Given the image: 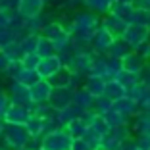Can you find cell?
<instances>
[{"instance_id": "cell-1", "label": "cell", "mask_w": 150, "mask_h": 150, "mask_svg": "<svg viewBox=\"0 0 150 150\" xmlns=\"http://www.w3.org/2000/svg\"><path fill=\"white\" fill-rule=\"evenodd\" d=\"M40 35H42L44 39H48L50 42L54 44L56 54L64 52L66 48H69V44H71V33L67 31L66 27H64L62 23L58 21V19H54V21L46 23Z\"/></svg>"}, {"instance_id": "cell-2", "label": "cell", "mask_w": 150, "mask_h": 150, "mask_svg": "<svg viewBox=\"0 0 150 150\" xmlns=\"http://www.w3.org/2000/svg\"><path fill=\"white\" fill-rule=\"evenodd\" d=\"M2 144L6 146L8 150H19V148H25L29 146V133H27L25 125H12V123H6L4 133H2Z\"/></svg>"}, {"instance_id": "cell-3", "label": "cell", "mask_w": 150, "mask_h": 150, "mask_svg": "<svg viewBox=\"0 0 150 150\" xmlns=\"http://www.w3.org/2000/svg\"><path fill=\"white\" fill-rule=\"evenodd\" d=\"M71 144H73V139L69 137V133L64 127H60L42 137L40 150H71Z\"/></svg>"}, {"instance_id": "cell-4", "label": "cell", "mask_w": 150, "mask_h": 150, "mask_svg": "<svg viewBox=\"0 0 150 150\" xmlns=\"http://www.w3.org/2000/svg\"><path fill=\"white\" fill-rule=\"evenodd\" d=\"M94 58L96 54L93 50H85V52H75L73 56L69 58V62L66 64L73 73H81V75H88L91 69H93V64H94Z\"/></svg>"}, {"instance_id": "cell-5", "label": "cell", "mask_w": 150, "mask_h": 150, "mask_svg": "<svg viewBox=\"0 0 150 150\" xmlns=\"http://www.w3.org/2000/svg\"><path fill=\"white\" fill-rule=\"evenodd\" d=\"M148 35H150V27H142V25H127L123 37L121 39L131 46L133 50H137L141 44H144L148 40Z\"/></svg>"}, {"instance_id": "cell-6", "label": "cell", "mask_w": 150, "mask_h": 150, "mask_svg": "<svg viewBox=\"0 0 150 150\" xmlns=\"http://www.w3.org/2000/svg\"><path fill=\"white\" fill-rule=\"evenodd\" d=\"M6 93H8L12 104H21V106H29L31 104V93H29L27 85H21L18 81H8Z\"/></svg>"}, {"instance_id": "cell-7", "label": "cell", "mask_w": 150, "mask_h": 150, "mask_svg": "<svg viewBox=\"0 0 150 150\" xmlns=\"http://www.w3.org/2000/svg\"><path fill=\"white\" fill-rule=\"evenodd\" d=\"M31 108L21 106V104H10L8 112L4 114V121L12 125H25L31 119Z\"/></svg>"}, {"instance_id": "cell-8", "label": "cell", "mask_w": 150, "mask_h": 150, "mask_svg": "<svg viewBox=\"0 0 150 150\" xmlns=\"http://www.w3.org/2000/svg\"><path fill=\"white\" fill-rule=\"evenodd\" d=\"M114 40H115L114 37H112L110 33L100 25L96 31H94V35L91 37V50H93L94 54H106Z\"/></svg>"}, {"instance_id": "cell-9", "label": "cell", "mask_w": 150, "mask_h": 150, "mask_svg": "<svg viewBox=\"0 0 150 150\" xmlns=\"http://www.w3.org/2000/svg\"><path fill=\"white\" fill-rule=\"evenodd\" d=\"M52 85L48 83V79H39L37 83H33L29 87V93H31V102L33 104H46L50 100V94H52Z\"/></svg>"}, {"instance_id": "cell-10", "label": "cell", "mask_w": 150, "mask_h": 150, "mask_svg": "<svg viewBox=\"0 0 150 150\" xmlns=\"http://www.w3.org/2000/svg\"><path fill=\"white\" fill-rule=\"evenodd\" d=\"M100 25L104 27L114 39H121L129 23L123 21L121 18H117L115 13H106V16H102V23H100Z\"/></svg>"}, {"instance_id": "cell-11", "label": "cell", "mask_w": 150, "mask_h": 150, "mask_svg": "<svg viewBox=\"0 0 150 150\" xmlns=\"http://www.w3.org/2000/svg\"><path fill=\"white\" fill-rule=\"evenodd\" d=\"M64 67L62 60H60V56L58 54H54V56H48V58H40L39 66H37V73H39L40 79H50L56 71H60Z\"/></svg>"}, {"instance_id": "cell-12", "label": "cell", "mask_w": 150, "mask_h": 150, "mask_svg": "<svg viewBox=\"0 0 150 150\" xmlns=\"http://www.w3.org/2000/svg\"><path fill=\"white\" fill-rule=\"evenodd\" d=\"M44 8H46V4L42 0H19L16 12L23 19H33V18H39L40 13L44 12Z\"/></svg>"}, {"instance_id": "cell-13", "label": "cell", "mask_w": 150, "mask_h": 150, "mask_svg": "<svg viewBox=\"0 0 150 150\" xmlns=\"http://www.w3.org/2000/svg\"><path fill=\"white\" fill-rule=\"evenodd\" d=\"M129 127H131L133 137H137V135H150V112L141 110L135 117L129 119Z\"/></svg>"}, {"instance_id": "cell-14", "label": "cell", "mask_w": 150, "mask_h": 150, "mask_svg": "<svg viewBox=\"0 0 150 150\" xmlns=\"http://www.w3.org/2000/svg\"><path fill=\"white\" fill-rule=\"evenodd\" d=\"M112 108H114V110L117 112V114H121L125 119L135 117V115H137L139 112H141V106H139V104H137L135 100H133L131 96H127V94H125V96H121L119 100H115Z\"/></svg>"}, {"instance_id": "cell-15", "label": "cell", "mask_w": 150, "mask_h": 150, "mask_svg": "<svg viewBox=\"0 0 150 150\" xmlns=\"http://www.w3.org/2000/svg\"><path fill=\"white\" fill-rule=\"evenodd\" d=\"M73 88H52V94H50L48 104L56 110H62V108L69 106L73 102Z\"/></svg>"}, {"instance_id": "cell-16", "label": "cell", "mask_w": 150, "mask_h": 150, "mask_svg": "<svg viewBox=\"0 0 150 150\" xmlns=\"http://www.w3.org/2000/svg\"><path fill=\"white\" fill-rule=\"evenodd\" d=\"M121 66H123V69L129 71V73L141 75V71L144 69V66H146V60L137 52V50H133L129 56H125L123 60H121Z\"/></svg>"}, {"instance_id": "cell-17", "label": "cell", "mask_w": 150, "mask_h": 150, "mask_svg": "<svg viewBox=\"0 0 150 150\" xmlns=\"http://www.w3.org/2000/svg\"><path fill=\"white\" fill-rule=\"evenodd\" d=\"M71 79H73V71L67 66H64L60 71H56V73L50 77L48 83L52 85L54 88H71Z\"/></svg>"}, {"instance_id": "cell-18", "label": "cell", "mask_w": 150, "mask_h": 150, "mask_svg": "<svg viewBox=\"0 0 150 150\" xmlns=\"http://www.w3.org/2000/svg\"><path fill=\"white\" fill-rule=\"evenodd\" d=\"M83 88L87 91L88 94H93L94 98L102 96L104 94V88H106V79H102L98 75H87L85 77V85Z\"/></svg>"}, {"instance_id": "cell-19", "label": "cell", "mask_w": 150, "mask_h": 150, "mask_svg": "<svg viewBox=\"0 0 150 150\" xmlns=\"http://www.w3.org/2000/svg\"><path fill=\"white\" fill-rule=\"evenodd\" d=\"M85 114V110H81L79 106H75V104H69V106L62 108V110H58V125L60 127H66L69 121H73V119H79L81 115Z\"/></svg>"}, {"instance_id": "cell-20", "label": "cell", "mask_w": 150, "mask_h": 150, "mask_svg": "<svg viewBox=\"0 0 150 150\" xmlns=\"http://www.w3.org/2000/svg\"><path fill=\"white\" fill-rule=\"evenodd\" d=\"M25 129H27V133H29L31 139H42L46 135V119L31 115V119L25 123Z\"/></svg>"}, {"instance_id": "cell-21", "label": "cell", "mask_w": 150, "mask_h": 150, "mask_svg": "<svg viewBox=\"0 0 150 150\" xmlns=\"http://www.w3.org/2000/svg\"><path fill=\"white\" fill-rule=\"evenodd\" d=\"M94 102H96V98H94L93 94H88L85 88H77L73 93V102H71V104L79 106L81 110H85V112H91V110H94Z\"/></svg>"}, {"instance_id": "cell-22", "label": "cell", "mask_w": 150, "mask_h": 150, "mask_svg": "<svg viewBox=\"0 0 150 150\" xmlns=\"http://www.w3.org/2000/svg\"><path fill=\"white\" fill-rule=\"evenodd\" d=\"M131 52H133V48L125 42L123 39H115L114 42H112V46L108 48L106 56H112V58H115V60H123V58L129 56Z\"/></svg>"}, {"instance_id": "cell-23", "label": "cell", "mask_w": 150, "mask_h": 150, "mask_svg": "<svg viewBox=\"0 0 150 150\" xmlns=\"http://www.w3.org/2000/svg\"><path fill=\"white\" fill-rule=\"evenodd\" d=\"M114 2H115V0H85L83 8L91 10V12L98 13V16H106V13H110Z\"/></svg>"}, {"instance_id": "cell-24", "label": "cell", "mask_w": 150, "mask_h": 150, "mask_svg": "<svg viewBox=\"0 0 150 150\" xmlns=\"http://www.w3.org/2000/svg\"><path fill=\"white\" fill-rule=\"evenodd\" d=\"M125 94H127V91H125V87L119 83L117 79L106 81V88H104V96H106V98H110L112 102H115V100H119L121 96H125Z\"/></svg>"}, {"instance_id": "cell-25", "label": "cell", "mask_w": 150, "mask_h": 150, "mask_svg": "<svg viewBox=\"0 0 150 150\" xmlns=\"http://www.w3.org/2000/svg\"><path fill=\"white\" fill-rule=\"evenodd\" d=\"M127 96H131L133 100L139 104V106H142L144 102H148V100H150V88L146 87V85H142L141 81H139L135 87H131V88L127 91Z\"/></svg>"}, {"instance_id": "cell-26", "label": "cell", "mask_w": 150, "mask_h": 150, "mask_svg": "<svg viewBox=\"0 0 150 150\" xmlns=\"http://www.w3.org/2000/svg\"><path fill=\"white\" fill-rule=\"evenodd\" d=\"M0 52L4 54L10 62H21V58H23V50H21L19 40H12V42L4 44V46L0 48Z\"/></svg>"}, {"instance_id": "cell-27", "label": "cell", "mask_w": 150, "mask_h": 150, "mask_svg": "<svg viewBox=\"0 0 150 150\" xmlns=\"http://www.w3.org/2000/svg\"><path fill=\"white\" fill-rule=\"evenodd\" d=\"M88 75H98L102 79L110 81V75H108V64H106V54H96L94 58V64H93V69Z\"/></svg>"}, {"instance_id": "cell-28", "label": "cell", "mask_w": 150, "mask_h": 150, "mask_svg": "<svg viewBox=\"0 0 150 150\" xmlns=\"http://www.w3.org/2000/svg\"><path fill=\"white\" fill-rule=\"evenodd\" d=\"M39 39H40L39 33H27L25 37H21V39H19V44H21V50H23V56H25V54H35L37 52Z\"/></svg>"}, {"instance_id": "cell-29", "label": "cell", "mask_w": 150, "mask_h": 150, "mask_svg": "<svg viewBox=\"0 0 150 150\" xmlns=\"http://www.w3.org/2000/svg\"><path fill=\"white\" fill-rule=\"evenodd\" d=\"M87 127H88V125L79 117V119H73V121H69V123H67L64 129L69 133L71 139H83V135L87 133Z\"/></svg>"}, {"instance_id": "cell-30", "label": "cell", "mask_w": 150, "mask_h": 150, "mask_svg": "<svg viewBox=\"0 0 150 150\" xmlns=\"http://www.w3.org/2000/svg\"><path fill=\"white\" fill-rule=\"evenodd\" d=\"M133 12H135V6L133 4H117V2H114V6H112V10H110V13H115L117 18H121L127 23L131 21Z\"/></svg>"}, {"instance_id": "cell-31", "label": "cell", "mask_w": 150, "mask_h": 150, "mask_svg": "<svg viewBox=\"0 0 150 150\" xmlns=\"http://www.w3.org/2000/svg\"><path fill=\"white\" fill-rule=\"evenodd\" d=\"M37 56L39 58H48V56H54L56 54V48H54V44L50 42L48 39H44L42 35H40L39 39V44H37Z\"/></svg>"}, {"instance_id": "cell-32", "label": "cell", "mask_w": 150, "mask_h": 150, "mask_svg": "<svg viewBox=\"0 0 150 150\" xmlns=\"http://www.w3.org/2000/svg\"><path fill=\"white\" fill-rule=\"evenodd\" d=\"M115 79H117L119 83H121V85L125 87V91H129L131 87H135V85H137L139 81H141V77H139L137 73H129V71L121 69V71H119V75L115 77Z\"/></svg>"}, {"instance_id": "cell-33", "label": "cell", "mask_w": 150, "mask_h": 150, "mask_svg": "<svg viewBox=\"0 0 150 150\" xmlns=\"http://www.w3.org/2000/svg\"><path fill=\"white\" fill-rule=\"evenodd\" d=\"M102 117L106 119V123L110 125V129H114V127H119V125H125V123H129V119H125L121 114H117V112L112 108L110 112H106V114L102 115Z\"/></svg>"}, {"instance_id": "cell-34", "label": "cell", "mask_w": 150, "mask_h": 150, "mask_svg": "<svg viewBox=\"0 0 150 150\" xmlns=\"http://www.w3.org/2000/svg\"><path fill=\"white\" fill-rule=\"evenodd\" d=\"M121 144H123V142L119 141L112 131H108L106 135L102 137V142H100V146L104 150H119V148H121Z\"/></svg>"}, {"instance_id": "cell-35", "label": "cell", "mask_w": 150, "mask_h": 150, "mask_svg": "<svg viewBox=\"0 0 150 150\" xmlns=\"http://www.w3.org/2000/svg\"><path fill=\"white\" fill-rule=\"evenodd\" d=\"M129 25H142V27H150V12H144V10H137L133 12V18L129 21Z\"/></svg>"}, {"instance_id": "cell-36", "label": "cell", "mask_w": 150, "mask_h": 150, "mask_svg": "<svg viewBox=\"0 0 150 150\" xmlns=\"http://www.w3.org/2000/svg\"><path fill=\"white\" fill-rule=\"evenodd\" d=\"M112 106H114V102L102 94V96L96 98V102H94V110H93V112H94V114H98V115H104L106 112L112 110Z\"/></svg>"}, {"instance_id": "cell-37", "label": "cell", "mask_w": 150, "mask_h": 150, "mask_svg": "<svg viewBox=\"0 0 150 150\" xmlns=\"http://www.w3.org/2000/svg\"><path fill=\"white\" fill-rule=\"evenodd\" d=\"M88 127L91 129H94V131L98 133V135H100V137H104V135H106L108 131H110V125L106 123V119L102 117V115H94V119H93V123L88 125Z\"/></svg>"}, {"instance_id": "cell-38", "label": "cell", "mask_w": 150, "mask_h": 150, "mask_svg": "<svg viewBox=\"0 0 150 150\" xmlns=\"http://www.w3.org/2000/svg\"><path fill=\"white\" fill-rule=\"evenodd\" d=\"M83 139L87 141V144L91 146L93 150H96V148H100V142H102V137L98 135L94 129H91V127H87V133L83 135Z\"/></svg>"}, {"instance_id": "cell-39", "label": "cell", "mask_w": 150, "mask_h": 150, "mask_svg": "<svg viewBox=\"0 0 150 150\" xmlns=\"http://www.w3.org/2000/svg\"><path fill=\"white\" fill-rule=\"evenodd\" d=\"M39 62H40V58L37 56V54H25V56L21 58V66L27 67V69H35V71H37Z\"/></svg>"}, {"instance_id": "cell-40", "label": "cell", "mask_w": 150, "mask_h": 150, "mask_svg": "<svg viewBox=\"0 0 150 150\" xmlns=\"http://www.w3.org/2000/svg\"><path fill=\"white\" fill-rule=\"evenodd\" d=\"M10 96H8V93H6V88H0V117L4 119V114L8 112V108H10Z\"/></svg>"}, {"instance_id": "cell-41", "label": "cell", "mask_w": 150, "mask_h": 150, "mask_svg": "<svg viewBox=\"0 0 150 150\" xmlns=\"http://www.w3.org/2000/svg\"><path fill=\"white\" fill-rule=\"evenodd\" d=\"M135 142H137V148H142V150H150V135H137Z\"/></svg>"}, {"instance_id": "cell-42", "label": "cell", "mask_w": 150, "mask_h": 150, "mask_svg": "<svg viewBox=\"0 0 150 150\" xmlns=\"http://www.w3.org/2000/svg\"><path fill=\"white\" fill-rule=\"evenodd\" d=\"M18 4H19V0H0V10H4V12H16Z\"/></svg>"}, {"instance_id": "cell-43", "label": "cell", "mask_w": 150, "mask_h": 150, "mask_svg": "<svg viewBox=\"0 0 150 150\" xmlns=\"http://www.w3.org/2000/svg\"><path fill=\"white\" fill-rule=\"evenodd\" d=\"M71 150H93V148L87 144V141H85V139H73Z\"/></svg>"}, {"instance_id": "cell-44", "label": "cell", "mask_w": 150, "mask_h": 150, "mask_svg": "<svg viewBox=\"0 0 150 150\" xmlns=\"http://www.w3.org/2000/svg\"><path fill=\"white\" fill-rule=\"evenodd\" d=\"M137 52L141 54L142 58H144L146 62H150V40H146L144 44H141V46L137 48Z\"/></svg>"}, {"instance_id": "cell-45", "label": "cell", "mask_w": 150, "mask_h": 150, "mask_svg": "<svg viewBox=\"0 0 150 150\" xmlns=\"http://www.w3.org/2000/svg\"><path fill=\"white\" fill-rule=\"evenodd\" d=\"M10 66H12V62H10V60L2 52H0V75H6V73H8Z\"/></svg>"}, {"instance_id": "cell-46", "label": "cell", "mask_w": 150, "mask_h": 150, "mask_svg": "<svg viewBox=\"0 0 150 150\" xmlns=\"http://www.w3.org/2000/svg\"><path fill=\"white\" fill-rule=\"evenodd\" d=\"M133 6L137 10H144V12H150V0H133Z\"/></svg>"}, {"instance_id": "cell-47", "label": "cell", "mask_w": 150, "mask_h": 150, "mask_svg": "<svg viewBox=\"0 0 150 150\" xmlns=\"http://www.w3.org/2000/svg\"><path fill=\"white\" fill-rule=\"evenodd\" d=\"M119 150H137V142H135V139H127V141L123 142V144H121V148Z\"/></svg>"}, {"instance_id": "cell-48", "label": "cell", "mask_w": 150, "mask_h": 150, "mask_svg": "<svg viewBox=\"0 0 150 150\" xmlns=\"http://www.w3.org/2000/svg\"><path fill=\"white\" fill-rule=\"evenodd\" d=\"M64 2H66L71 10H77V8H81V6L85 4V0H64Z\"/></svg>"}, {"instance_id": "cell-49", "label": "cell", "mask_w": 150, "mask_h": 150, "mask_svg": "<svg viewBox=\"0 0 150 150\" xmlns=\"http://www.w3.org/2000/svg\"><path fill=\"white\" fill-rule=\"evenodd\" d=\"M4 127H6V121L0 117V139H2V133H4Z\"/></svg>"}, {"instance_id": "cell-50", "label": "cell", "mask_w": 150, "mask_h": 150, "mask_svg": "<svg viewBox=\"0 0 150 150\" xmlns=\"http://www.w3.org/2000/svg\"><path fill=\"white\" fill-rule=\"evenodd\" d=\"M141 110H146V112H150V100L142 104V106H141Z\"/></svg>"}, {"instance_id": "cell-51", "label": "cell", "mask_w": 150, "mask_h": 150, "mask_svg": "<svg viewBox=\"0 0 150 150\" xmlns=\"http://www.w3.org/2000/svg\"><path fill=\"white\" fill-rule=\"evenodd\" d=\"M42 2L48 6V4H58V2H62V0H42Z\"/></svg>"}, {"instance_id": "cell-52", "label": "cell", "mask_w": 150, "mask_h": 150, "mask_svg": "<svg viewBox=\"0 0 150 150\" xmlns=\"http://www.w3.org/2000/svg\"><path fill=\"white\" fill-rule=\"evenodd\" d=\"M117 4H133V0H115Z\"/></svg>"}, {"instance_id": "cell-53", "label": "cell", "mask_w": 150, "mask_h": 150, "mask_svg": "<svg viewBox=\"0 0 150 150\" xmlns=\"http://www.w3.org/2000/svg\"><path fill=\"white\" fill-rule=\"evenodd\" d=\"M19 150H31V148H29V146H25V148H19Z\"/></svg>"}, {"instance_id": "cell-54", "label": "cell", "mask_w": 150, "mask_h": 150, "mask_svg": "<svg viewBox=\"0 0 150 150\" xmlns=\"http://www.w3.org/2000/svg\"><path fill=\"white\" fill-rule=\"evenodd\" d=\"M0 150H8V148H6V146H0Z\"/></svg>"}, {"instance_id": "cell-55", "label": "cell", "mask_w": 150, "mask_h": 150, "mask_svg": "<svg viewBox=\"0 0 150 150\" xmlns=\"http://www.w3.org/2000/svg\"><path fill=\"white\" fill-rule=\"evenodd\" d=\"M96 150H104V148H102V146H100V148H96Z\"/></svg>"}, {"instance_id": "cell-56", "label": "cell", "mask_w": 150, "mask_h": 150, "mask_svg": "<svg viewBox=\"0 0 150 150\" xmlns=\"http://www.w3.org/2000/svg\"><path fill=\"white\" fill-rule=\"evenodd\" d=\"M148 40H150V35H148Z\"/></svg>"}, {"instance_id": "cell-57", "label": "cell", "mask_w": 150, "mask_h": 150, "mask_svg": "<svg viewBox=\"0 0 150 150\" xmlns=\"http://www.w3.org/2000/svg\"><path fill=\"white\" fill-rule=\"evenodd\" d=\"M137 150H142V148H137Z\"/></svg>"}]
</instances>
